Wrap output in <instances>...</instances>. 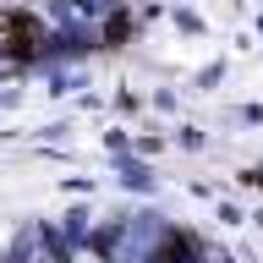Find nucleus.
Instances as JSON below:
<instances>
[{
    "label": "nucleus",
    "mask_w": 263,
    "mask_h": 263,
    "mask_svg": "<svg viewBox=\"0 0 263 263\" xmlns=\"http://www.w3.org/2000/svg\"><path fill=\"white\" fill-rule=\"evenodd\" d=\"M44 49V22L33 11H0V55L6 61H33Z\"/></svg>",
    "instance_id": "1"
}]
</instances>
